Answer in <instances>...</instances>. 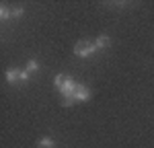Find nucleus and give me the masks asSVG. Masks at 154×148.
<instances>
[{
    "instance_id": "1",
    "label": "nucleus",
    "mask_w": 154,
    "mask_h": 148,
    "mask_svg": "<svg viewBox=\"0 0 154 148\" xmlns=\"http://www.w3.org/2000/svg\"><path fill=\"white\" fill-rule=\"evenodd\" d=\"M54 85H56V88H58L60 93H62V97H64V107H72L76 101L72 99V95H74V91H76V82L72 80L68 74H58L56 76V80H54Z\"/></svg>"
},
{
    "instance_id": "6",
    "label": "nucleus",
    "mask_w": 154,
    "mask_h": 148,
    "mask_svg": "<svg viewBox=\"0 0 154 148\" xmlns=\"http://www.w3.org/2000/svg\"><path fill=\"white\" fill-rule=\"evenodd\" d=\"M37 146H39V148H54V146H56V140L49 138V136H43V138L37 142Z\"/></svg>"
},
{
    "instance_id": "7",
    "label": "nucleus",
    "mask_w": 154,
    "mask_h": 148,
    "mask_svg": "<svg viewBox=\"0 0 154 148\" xmlns=\"http://www.w3.org/2000/svg\"><path fill=\"white\" fill-rule=\"evenodd\" d=\"M27 72L29 74H37L39 72V62L37 60H29L27 62Z\"/></svg>"
},
{
    "instance_id": "9",
    "label": "nucleus",
    "mask_w": 154,
    "mask_h": 148,
    "mask_svg": "<svg viewBox=\"0 0 154 148\" xmlns=\"http://www.w3.org/2000/svg\"><path fill=\"white\" fill-rule=\"evenodd\" d=\"M23 6H17V8H12V19H17V17H23Z\"/></svg>"
},
{
    "instance_id": "3",
    "label": "nucleus",
    "mask_w": 154,
    "mask_h": 148,
    "mask_svg": "<svg viewBox=\"0 0 154 148\" xmlns=\"http://www.w3.org/2000/svg\"><path fill=\"white\" fill-rule=\"evenodd\" d=\"M72 99L76 101V103H80V101H88L91 99V88L84 85H78L76 86V91H74V95H72Z\"/></svg>"
},
{
    "instance_id": "10",
    "label": "nucleus",
    "mask_w": 154,
    "mask_h": 148,
    "mask_svg": "<svg viewBox=\"0 0 154 148\" xmlns=\"http://www.w3.org/2000/svg\"><path fill=\"white\" fill-rule=\"evenodd\" d=\"M29 78H31V74L27 72V70H21V80H23V82H27Z\"/></svg>"
},
{
    "instance_id": "8",
    "label": "nucleus",
    "mask_w": 154,
    "mask_h": 148,
    "mask_svg": "<svg viewBox=\"0 0 154 148\" xmlns=\"http://www.w3.org/2000/svg\"><path fill=\"white\" fill-rule=\"evenodd\" d=\"M0 19L2 21H6V19H12V8H8V6H0Z\"/></svg>"
},
{
    "instance_id": "2",
    "label": "nucleus",
    "mask_w": 154,
    "mask_h": 148,
    "mask_svg": "<svg viewBox=\"0 0 154 148\" xmlns=\"http://www.w3.org/2000/svg\"><path fill=\"white\" fill-rule=\"evenodd\" d=\"M95 51H99L95 45V41H88V39H80L76 45H74V54L80 56V58H91Z\"/></svg>"
},
{
    "instance_id": "5",
    "label": "nucleus",
    "mask_w": 154,
    "mask_h": 148,
    "mask_svg": "<svg viewBox=\"0 0 154 148\" xmlns=\"http://www.w3.org/2000/svg\"><path fill=\"white\" fill-rule=\"evenodd\" d=\"M95 45L97 49H107L109 45H111V39H109V35H99L95 39Z\"/></svg>"
},
{
    "instance_id": "4",
    "label": "nucleus",
    "mask_w": 154,
    "mask_h": 148,
    "mask_svg": "<svg viewBox=\"0 0 154 148\" xmlns=\"http://www.w3.org/2000/svg\"><path fill=\"white\" fill-rule=\"evenodd\" d=\"M19 80H21V70H17V68L6 70V82L14 85V82H19Z\"/></svg>"
}]
</instances>
